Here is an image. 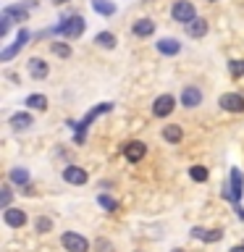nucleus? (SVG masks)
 I'll use <instances>...</instances> for the list:
<instances>
[{"label": "nucleus", "instance_id": "nucleus-28", "mask_svg": "<svg viewBox=\"0 0 244 252\" xmlns=\"http://www.w3.org/2000/svg\"><path fill=\"white\" fill-rule=\"evenodd\" d=\"M34 228H37L39 234H47V231H50V228H53V220L47 218V216H39V218L34 220Z\"/></svg>", "mask_w": 244, "mask_h": 252}, {"label": "nucleus", "instance_id": "nucleus-3", "mask_svg": "<svg viewBox=\"0 0 244 252\" xmlns=\"http://www.w3.org/2000/svg\"><path fill=\"white\" fill-rule=\"evenodd\" d=\"M171 19L186 27L189 21L197 19V8H194V3H189V0H176V3L171 5Z\"/></svg>", "mask_w": 244, "mask_h": 252}, {"label": "nucleus", "instance_id": "nucleus-9", "mask_svg": "<svg viewBox=\"0 0 244 252\" xmlns=\"http://www.w3.org/2000/svg\"><path fill=\"white\" fill-rule=\"evenodd\" d=\"M145 155H147V145H145V142L134 139V142H126V145H123V158L129 163H139Z\"/></svg>", "mask_w": 244, "mask_h": 252}, {"label": "nucleus", "instance_id": "nucleus-17", "mask_svg": "<svg viewBox=\"0 0 244 252\" xmlns=\"http://www.w3.org/2000/svg\"><path fill=\"white\" fill-rule=\"evenodd\" d=\"M131 32L137 37H150L155 32V21L152 19H137V21H134V27H131Z\"/></svg>", "mask_w": 244, "mask_h": 252}, {"label": "nucleus", "instance_id": "nucleus-33", "mask_svg": "<svg viewBox=\"0 0 244 252\" xmlns=\"http://www.w3.org/2000/svg\"><path fill=\"white\" fill-rule=\"evenodd\" d=\"M231 252H244V244H239V247H231Z\"/></svg>", "mask_w": 244, "mask_h": 252}, {"label": "nucleus", "instance_id": "nucleus-34", "mask_svg": "<svg viewBox=\"0 0 244 252\" xmlns=\"http://www.w3.org/2000/svg\"><path fill=\"white\" fill-rule=\"evenodd\" d=\"M53 3H58V5H61V3H66V0H53Z\"/></svg>", "mask_w": 244, "mask_h": 252}, {"label": "nucleus", "instance_id": "nucleus-18", "mask_svg": "<svg viewBox=\"0 0 244 252\" xmlns=\"http://www.w3.org/2000/svg\"><path fill=\"white\" fill-rule=\"evenodd\" d=\"M163 139L171 142V145H179V142L184 139V129H181L179 124H168V126L163 129Z\"/></svg>", "mask_w": 244, "mask_h": 252}, {"label": "nucleus", "instance_id": "nucleus-26", "mask_svg": "<svg viewBox=\"0 0 244 252\" xmlns=\"http://www.w3.org/2000/svg\"><path fill=\"white\" fill-rule=\"evenodd\" d=\"M50 50L58 55V58H68V55H71V45H68V42H61V39H58V42H50Z\"/></svg>", "mask_w": 244, "mask_h": 252}, {"label": "nucleus", "instance_id": "nucleus-32", "mask_svg": "<svg viewBox=\"0 0 244 252\" xmlns=\"http://www.w3.org/2000/svg\"><path fill=\"white\" fill-rule=\"evenodd\" d=\"M11 24H13V19H8V16H0V37H8V32H11Z\"/></svg>", "mask_w": 244, "mask_h": 252}, {"label": "nucleus", "instance_id": "nucleus-22", "mask_svg": "<svg viewBox=\"0 0 244 252\" xmlns=\"http://www.w3.org/2000/svg\"><path fill=\"white\" fill-rule=\"evenodd\" d=\"M31 124H34V118H31V113H27V110L11 116V126H13V129H29Z\"/></svg>", "mask_w": 244, "mask_h": 252}, {"label": "nucleus", "instance_id": "nucleus-35", "mask_svg": "<svg viewBox=\"0 0 244 252\" xmlns=\"http://www.w3.org/2000/svg\"><path fill=\"white\" fill-rule=\"evenodd\" d=\"M171 252H184V250H171Z\"/></svg>", "mask_w": 244, "mask_h": 252}, {"label": "nucleus", "instance_id": "nucleus-5", "mask_svg": "<svg viewBox=\"0 0 244 252\" xmlns=\"http://www.w3.org/2000/svg\"><path fill=\"white\" fill-rule=\"evenodd\" d=\"M242 192H244V179H242V171L239 168H231V176H228V192L226 194V200H231L234 205H239L242 200Z\"/></svg>", "mask_w": 244, "mask_h": 252}, {"label": "nucleus", "instance_id": "nucleus-14", "mask_svg": "<svg viewBox=\"0 0 244 252\" xmlns=\"http://www.w3.org/2000/svg\"><path fill=\"white\" fill-rule=\"evenodd\" d=\"M157 53L160 55H179L181 53V42L176 37H163V39H157Z\"/></svg>", "mask_w": 244, "mask_h": 252}, {"label": "nucleus", "instance_id": "nucleus-2", "mask_svg": "<svg viewBox=\"0 0 244 252\" xmlns=\"http://www.w3.org/2000/svg\"><path fill=\"white\" fill-rule=\"evenodd\" d=\"M110 110H113V102H100V105H94L79 124H71L76 129V142H79V145L84 142V134H87V129H90V124L94 121V118H100L102 113H110Z\"/></svg>", "mask_w": 244, "mask_h": 252}, {"label": "nucleus", "instance_id": "nucleus-30", "mask_svg": "<svg viewBox=\"0 0 244 252\" xmlns=\"http://www.w3.org/2000/svg\"><path fill=\"white\" fill-rule=\"evenodd\" d=\"M11 197H13V189H11V184H5L3 187V197H0V208H11Z\"/></svg>", "mask_w": 244, "mask_h": 252}, {"label": "nucleus", "instance_id": "nucleus-13", "mask_svg": "<svg viewBox=\"0 0 244 252\" xmlns=\"http://www.w3.org/2000/svg\"><path fill=\"white\" fill-rule=\"evenodd\" d=\"M200 102H202L200 87H184V92H181V105L184 108H197Z\"/></svg>", "mask_w": 244, "mask_h": 252}, {"label": "nucleus", "instance_id": "nucleus-16", "mask_svg": "<svg viewBox=\"0 0 244 252\" xmlns=\"http://www.w3.org/2000/svg\"><path fill=\"white\" fill-rule=\"evenodd\" d=\"M192 236L194 239H200V242H220L223 239V231L220 228H213V231H208V228H192Z\"/></svg>", "mask_w": 244, "mask_h": 252}, {"label": "nucleus", "instance_id": "nucleus-1", "mask_svg": "<svg viewBox=\"0 0 244 252\" xmlns=\"http://www.w3.org/2000/svg\"><path fill=\"white\" fill-rule=\"evenodd\" d=\"M84 29H87L84 16H68V19H61V24H55L53 34H61L63 39H76L84 34Z\"/></svg>", "mask_w": 244, "mask_h": 252}, {"label": "nucleus", "instance_id": "nucleus-36", "mask_svg": "<svg viewBox=\"0 0 244 252\" xmlns=\"http://www.w3.org/2000/svg\"><path fill=\"white\" fill-rule=\"evenodd\" d=\"M208 3H210V0H208Z\"/></svg>", "mask_w": 244, "mask_h": 252}, {"label": "nucleus", "instance_id": "nucleus-11", "mask_svg": "<svg viewBox=\"0 0 244 252\" xmlns=\"http://www.w3.org/2000/svg\"><path fill=\"white\" fill-rule=\"evenodd\" d=\"M3 220H5V226H11V228H21L24 223H27V213H24L21 208H5Z\"/></svg>", "mask_w": 244, "mask_h": 252}, {"label": "nucleus", "instance_id": "nucleus-27", "mask_svg": "<svg viewBox=\"0 0 244 252\" xmlns=\"http://www.w3.org/2000/svg\"><path fill=\"white\" fill-rule=\"evenodd\" d=\"M97 202H100V208H102V210H108V213L118 210V202L113 200V197H108V194H100V197H97Z\"/></svg>", "mask_w": 244, "mask_h": 252}, {"label": "nucleus", "instance_id": "nucleus-31", "mask_svg": "<svg viewBox=\"0 0 244 252\" xmlns=\"http://www.w3.org/2000/svg\"><path fill=\"white\" fill-rule=\"evenodd\" d=\"M94 252H116V247H113V242H108V239H97L94 242Z\"/></svg>", "mask_w": 244, "mask_h": 252}, {"label": "nucleus", "instance_id": "nucleus-7", "mask_svg": "<svg viewBox=\"0 0 244 252\" xmlns=\"http://www.w3.org/2000/svg\"><path fill=\"white\" fill-rule=\"evenodd\" d=\"M173 108H176V97H173V94H157L155 102H152V116L165 118V116L173 113Z\"/></svg>", "mask_w": 244, "mask_h": 252}, {"label": "nucleus", "instance_id": "nucleus-8", "mask_svg": "<svg viewBox=\"0 0 244 252\" xmlns=\"http://www.w3.org/2000/svg\"><path fill=\"white\" fill-rule=\"evenodd\" d=\"M29 37H31V34H29V29H19V34H16L13 45H11V47H5V50L0 53V61H11L13 55L21 50V47H27V45H29Z\"/></svg>", "mask_w": 244, "mask_h": 252}, {"label": "nucleus", "instance_id": "nucleus-20", "mask_svg": "<svg viewBox=\"0 0 244 252\" xmlns=\"http://www.w3.org/2000/svg\"><path fill=\"white\" fill-rule=\"evenodd\" d=\"M8 181H11V184H19V187H27L29 184V171L27 168H11L8 171Z\"/></svg>", "mask_w": 244, "mask_h": 252}, {"label": "nucleus", "instance_id": "nucleus-23", "mask_svg": "<svg viewBox=\"0 0 244 252\" xmlns=\"http://www.w3.org/2000/svg\"><path fill=\"white\" fill-rule=\"evenodd\" d=\"M94 45L105 47V50H113V47H116V34H113V32H100V34L94 37Z\"/></svg>", "mask_w": 244, "mask_h": 252}, {"label": "nucleus", "instance_id": "nucleus-10", "mask_svg": "<svg viewBox=\"0 0 244 252\" xmlns=\"http://www.w3.org/2000/svg\"><path fill=\"white\" fill-rule=\"evenodd\" d=\"M87 171L82 168V165H66L63 168V181H68V184H74V187H82L87 184Z\"/></svg>", "mask_w": 244, "mask_h": 252}, {"label": "nucleus", "instance_id": "nucleus-15", "mask_svg": "<svg viewBox=\"0 0 244 252\" xmlns=\"http://www.w3.org/2000/svg\"><path fill=\"white\" fill-rule=\"evenodd\" d=\"M184 32H186V34H189V37H194V39H200V37H205V34H208V21H205V19H202V16H197V19H194V21H189V24H186V27H184Z\"/></svg>", "mask_w": 244, "mask_h": 252}, {"label": "nucleus", "instance_id": "nucleus-19", "mask_svg": "<svg viewBox=\"0 0 244 252\" xmlns=\"http://www.w3.org/2000/svg\"><path fill=\"white\" fill-rule=\"evenodd\" d=\"M3 16H8V19H13V21H29V8H24V5H5Z\"/></svg>", "mask_w": 244, "mask_h": 252}, {"label": "nucleus", "instance_id": "nucleus-29", "mask_svg": "<svg viewBox=\"0 0 244 252\" xmlns=\"http://www.w3.org/2000/svg\"><path fill=\"white\" fill-rule=\"evenodd\" d=\"M228 74H231L234 79H242L244 76V61H231L228 63Z\"/></svg>", "mask_w": 244, "mask_h": 252}, {"label": "nucleus", "instance_id": "nucleus-21", "mask_svg": "<svg viewBox=\"0 0 244 252\" xmlns=\"http://www.w3.org/2000/svg\"><path fill=\"white\" fill-rule=\"evenodd\" d=\"M24 105H27L29 110H47V97L39 94V92H34V94H29V97L24 100Z\"/></svg>", "mask_w": 244, "mask_h": 252}, {"label": "nucleus", "instance_id": "nucleus-12", "mask_svg": "<svg viewBox=\"0 0 244 252\" xmlns=\"http://www.w3.org/2000/svg\"><path fill=\"white\" fill-rule=\"evenodd\" d=\"M27 68H29V76L31 79H47V74H50V66L42 61V58H29V63H27Z\"/></svg>", "mask_w": 244, "mask_h": 252}, {"label": "nucleus", "instance_id": "nucleus-6", "mask_svg": "<svg viewBox=\"0 0 244 252\" xmlns=\"http://www.w3.org/2000/svg\"><path fill=\"white\" fill-rule=\"evenodd\" d=\"M218 105L228 113H244V94L239 92H226L218 97Z\"/></svg>", "mask_w": 244, "mask_h": 252}, {"label": "nucleus", "instance_id": "nucleus-24", "mask_svg": "<svg viewBox=\"0 0 244 252\" xmlns=\"http://www.w3.org/2000/svg\"><path fill=\"white\" fill-rule=\"evenodd\" d=\"M92 8H94L100 16H113V13H116V5L110 3V0H92Z\"/></svg>", "mask_w": 244, "mask_h": 252}, {"label": "nucleus", "instance_id": "nucleus-25", "mask_svg": "<svg viewBox=\"0 0 244 252\" xmlns=\"http://www.w3.org/2000/svg\"><path fill=\"white\" fill-rule=\"evenodd\" d=\"M208 176H210V171L205 168V165H192V168H189V179H192V181H197V184H202V181H208Z\"/></svg>", "mask_w": 244, "mask_h": 252}, {"label": "nucleus", "instance_id": "nucleus-4", "mask_svg": "<svg viewBox=\"0 0 244 252\" xmlns=\"http://www.w3.org/2000/svg\"><path fill=\"white\" fill-rule=\"evenodd\" d=\"M61 244L66 247V252H90V242H87V236L76 234V231H63Z\"/></svg>", "mask_w": 244, "mask_h": 252}]
</instances>
